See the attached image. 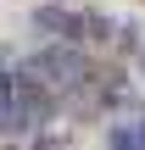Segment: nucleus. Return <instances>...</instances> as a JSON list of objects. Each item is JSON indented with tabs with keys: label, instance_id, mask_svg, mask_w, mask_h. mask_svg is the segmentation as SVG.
Instances as JSON below:
<instances>
[{
	"label": "nucleus",
	"instance_id": "f03ea898",
	"mask_svg": "<svg viewBox=\"0 0 145 150\" xmlns=\"http://www.w3.org/2000/svg\"><path fill=\"white\" fill-rule=\"evenodd\" d=\"M106 145L112 150H145V134H140V122H134V128H112Z\"/></svg>",
	"mask_w": 145,
	"mask_h": 150
},
{
	"label": "nucleus",
	"instance_id": "f257e3e1",
	"mask_svg": "<svg viewBox=\"0 0 145 150\" xmlns=\"http://www.w3.org/2000/svg\"><path fill=\"white\" fill-rule=\"evenodd\" d=\"M34 72H39V78H50V83H61V89L89 83V61H84V50H78V45H45V50L34 56Z\"/></svg>",
	"mask_w": 145,
	"mask_h": 150
},
{
	"label": "nucleus",
	"instance_id": "7ed1b4c3",
	"mask_svg": "<svg viewBox=\"0 0 145 150\" xmlns=\"http://www.w3.org/2000/svg\"><path fill=\"white\" fill-rule=\"evenodd\" d=\"M140 134H145V122H140Z\"/></svg>",
	"mask_w": 145,
	"mask_h": 150
}]
</instances>
